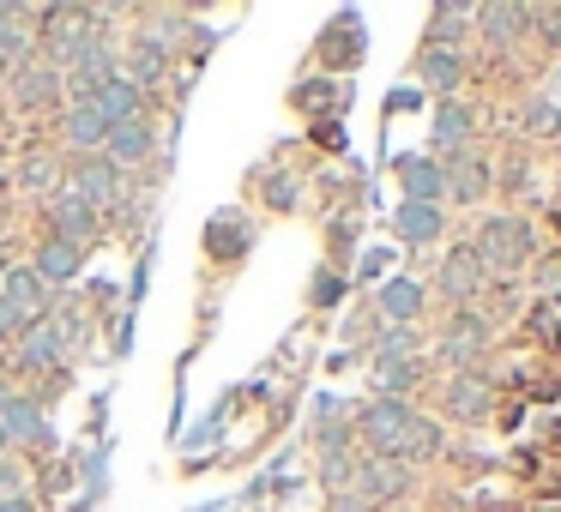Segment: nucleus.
I'll return each mask as SVG.
<instances>
[{
  "label": "nucleus",
  "instance_id": "obj_8",
  "mask_svg": "<svg viewBox=\"0 0 561 512\" xmlns=\"http://www.w3.org/2000/svg\"><path fill=\"white\" fill-rule=\"evenodd\" d=\"M471 127H477V115L465 109V103H440L435 109V121H428V158L435 163H447V158H459L465 146H471Z\"/></svg>",
  "mask_w": 561,
  "mask_h": 512
},
{
  "label": "nucleus",
  "instance_id": "obj_31",
  "mask_svg": "<svg viewBox=\"0 0 561 512\" xmlns=\"http://www.w3.org/2000/svg\"><path fill=\"white\" fill-rule=\"evenodd\" d=\"M525 31H543L549 49H561V7H525Z\"/></svg>",
  "mask_w": 561,
  "mask_h": 512
},
{
  "label": "nucleus",
  "instance_id": "obj_15",
  "mask_svg": "<svg viewBox=\"0 0 561 512\" xmlns=\"http://www.w3.org/2000/svg\"><path fill=\"white\" fill-rule=\"evenodd\" d=\"M25 25H37V7H0V67L7 73L37 55V31H25Z\"/></svg>",
  "mask_w": 561,
  "mask_h": 512
},
{
  "label": "nucleus",
  "instance_id": "obj_36",
  "mask_svg": "<svg viewBox=\"0 0 561 512\" xmlns=\"http://www.w3.org/2000/svg\"><path fill=\"white\" fill-rule=\"evenodd\" d=\"M525 121H537L531 133H556V109H531V115H525Z\"/></svg>",
  "mask_w": 561,
  "mask_h": 512
},
{
  "label": "nucleus",
  "instance_id": "obj_27",
  "mask_svg": "<svg viewBox=\"0 0 561 512\" xmlns=\"http://www.w3.org/2000/svg\"><path fill=\"white\" fill-rule=\"evenodd\" d=\"M440 452H447V434L435 428V416H416V422H411V440H404L399 458H404V464H435Z\"/></svg>",
  "mask_w": 561,
  "mask_h": 512
},
{
  "label": "nucleus",
  "instance_id": "obj_24",
  "mask_svg": "<svg viewBox=\"0 0 561 512\" xmlns=\"http://www.w3.org/2000/svg\"><path fill=\"white\" fill-rule=\"evenodd\" d=\"M248 242H254V230H248V218H236V211H218V218L206 223V254L211 259H242Z\"/></svg>",
  "mask_w": 561,
  "mask_h": 512
},
{
  "label": "nucleus",
  "instance_id": "obj_37",
  "mask_svg": "<svg viewBox=\"0 0 561 512\" xmlns=\"http://www.w3.org/2000/svg\"><path fill=\"white\" fill-rule=\"evenodd\" d=\"M0 512H37V507H31L25 494H13V500H0Z\"/></svg>",
  "mask_w": 561,
  "mask_h": 512
},
{
  "label": "nucleus",
  "instance_id": "obj_16",
  "mask_svg": "<svg viewBox=\"0 0 561 512\" xmlns=\"http://www.w3.org/2000/svg\"><path fill=\"white\" fill-rule=\"evenodd\" d=\"M375 307H380L387 326H416L423 307H428V290L416 278H387V283H380V295H375Z\"/></svg>",
  "mask_w": 561,
  "mask_h": 512
},
{
  "label": "nucleus",
  "instance_id": "obj_4",
  "mask_svg": "<svg viewBox=\"0 0 561 512\" xmlns=\"http://www.w3.org/2000/svg\"><path fill=\"white\" fill-rule=\"evenodd\" d=\"M7 91H13L19 109H49V103H61L67 79L55 61H43V55H31V61H19L13 73H7Z\"/></svg>",
  "mask_w": 561,
  "mask_h": 512
},
{
  "label": "nucleus",
  "instance_id": "obj_29",
  "mask_svg": "<svg viewBox=\"0 0 561 512\" xmlns=\"http://www.w3.org/2000/svg\"><path fill=\"white\" fill-rule=\"evenodd\" d=\"M416 350H423L416 326H387L380 344H375V362H416Z\"/></svg>",
  "mask_w": 561,
  "mask_h": 512
},
{
  "label": "nucleus",
  "instance_id": "obj_34",
  "mask_svg": "<svg viewBox=\"0 0 561 512\" xmlns=\"http://www.w3.org/2000/svg\"><path fill=\"white\" fill-rule=\"evenodd\" d=\"M19 338H25V319H19L13 307L0 302V344H19Z\"/></svg>",
  "mask_w": 561,
  "mask_h": 512
},
{
  "label": "nucleus",
  "instance_id": "obj_25",
  "mask_svg": "<svg viewBox=\"0 0 561 512\" xmlns=\"http://www.w3.org/2000/svg\"><path fill=\"white\" fill-rule=\"evenodd\" d=\"M471 25H477V37H483V43L507 49V43L525 31V7H477V13H471Z\"/></svg>",
  "mask_w": 561,
  "mask_h": 512
},
{
  "label": "nucleus",
  "instance_id": "obj_28",
  "mask_svg": "<svg viewBox=\"0 0 561 512\" xmlns=\"http://www.w3.org/2000/svg\"><path fill=\"white\" fill-rule=\"evenodd\" d=\"M471 13L477 7H435V13H428V49L453 55V43L465 37V25H471Z\"/></svg>",
  "mask_w": 561,
  "mask_h": 512
},
{
  "label": "nucleus",
  "instance_id": "obj_19",
  "mask_svg": "<svg viewBox=\"0 0 561 512\" xmlns=\"http://www.w3.org/2000/svg\"><path fill=\"white\" fill-rule=\"evenodd\" d=\"M483 194H489V158H477V151L465 146L459 158H447V199H459V206H477Z\"/></svg>",
  "mask_w": 561,
  "mask_h": 512
},
{
  "label": "nucleus",
  "instance_id": "obj_18",
  "mask_svg": "<svg viewBox=\"0 0 561 512\" xmlns=\"http://www.w3.org/2000/svg\"><path fill=\"white\" fill-rule=\"evenodd\" d=\"M122 79H134L139 91H151L158 79H170V43L151 37V31H139V37L127 43V73Z\"/></svg>",
  "mask_w": 561,
  "mask_h": 512
},
{
  "label": "nucleus",
  "instance_id": "obj_12",
  "mask_svg": "<svg viewBox=\"0 0 561 512\" xmlns=\"http://www.w3.org/2000/svg\"><path fill=\"white\" fill-rule=\"evenodd\" d=\"M61 139L79 151V158H103V146H110V121H103L98 103H67V115H61Z\"/></svg>",
  "mask_w": 561,
  "mask_h": 512
},
{
  "label": "nucleus",
  "instance_id": "obj_11",
  "mask_svg": "<svg viewBox=\"0 0 561 512\" xmlns=\"http://www.w3.org/2000/svg\"><path fill=\"white\" fill-rule=\"evenodd\" d=\"M0 422H7V440L13 446H31V452H43V446H55V428H49V410H43L37 398H25L19 392L7 410H0Z\"/></svg>",
  "mask_w": 561,
  "mask_h": 512
},
{
  "label": "nucleus",
  "instance_id": "obj_5",
  "mask_svg": "<svg viewBox=\"0 0 561 512\" xmlns=\"http://www.w3.org/2000/svg\"><path fill=\"white\" fill-rule=\"evenodd\" d=\"M483 283H489V271H483V259H477V247H471V242L447 247V259H440V278H435V290L447 295L453 307H471L477 295H483Z\"/></svg>",
  "mask_w": 561,
  "mask_h": 512
},
{
  "label": "nucleus",
  "instance_id": "obj_26",
  "mask_svg": "<svg viewBox=\"0 0 561 512\" xmlns=\"http://www.w3.org/2000/svg\"><path fill=\"white\" fill-rule=\"evenodd\" d=\"M416 79H423L428 91H440V103L459 91V55L447 49H423V61H416Z\"/></svg>",
  "mask_w": 561,
  "mask_h": 512
},
{
  "label": "nucleus",
  "instance_id": "obj_6",
  "mask_svg": "<svg viewBox=\"0 0 561 512\" xmlns=\"http://www.w3.org/2000/svg\"><path fill=\"white\" fill-rule=\"evenodd\" d=\"M98 230H103V218H98V211H91L85 199H73L67 187H55V194H49V235H55V242L85 247Z\"/></svg>",
  "mask_w": 561,
  "mask_h": 512
},
{
  "label": "nucleus",
  "instance_id": "obj_7",
  "mask_svg": "<svg viewBox=\"0 0 561 512\" xmlns=\"http://www.w3.org/2000/svg\"><path fill=\"white\" fill-rule=\"evenodd\" d=\"M483 344H489V319L471 314V307H459V319L440 331L435 350H440V362H453V368H465V374H471V362L483 356Z\"/></svg>",
  "mask_w": 561,
  "mask_h": 512
},
{
  "label": "nucleus",
  "instance_id": "obj_17",
  "mask_svg": "<svg viewBox=\"0 0 561 512\" xmlns=\"http://www.w3.org/2000/svg\"><path fill=\"white\" fill-rule=\"evenodd\" d=\"M489 410H495V392H489V380H483V374H453V386H447V416H453V422L483 428Z\"/></svg>",
  "mask_w": 561,
  "mask_h": 512
},
{
  "label": "nucleus",
  "instance_id": "obj_30",
  "mask_svg": "<svg viewBox=\"0 0 561 512\" xmlns=\"http://www.w3.org/2000/svg\"><path fill=\"white\" fill-rule=\"evenodd\" d=\"M375 386L380 398H404L416 386V362H375Z\"/></svg>",
  "mask_w": 561,
  "mask_h": 512
},
{
  "label": "nucleus",
  "instance_id": "obj_20",
  "mask_svg": "<svg viewBox=\"0 0 561 512\" xmlns=\"http://www.w3.org/2000/svg\"><path fill=\"white\" fill-rule=\"evenodd\" d=\"M91 103H98V109H103V121H110V127L146 121V91H139L134 79H122V73H115L110 85H103L98 97H91Z\"/></svg>",
  "mask_w": 561,
  "mask_h": 512
},
{
  "label": "nucleus",
  "instance_id": "obj_22",
  "mask_svg": "<svg viewBox=\"0 0 561 512\" xmlns=\"http://www.w3.org/2000/svg\"><path fill=\"white\" fill-rule=\"evenodd\" d=\"M447 230V218H440V206H411L404 199L399 211H392V235H399L404 247H435V235Z\"/></svg>",
  "mask_w": 561,
  "mask_h": 512
},
{
  "label": "nucleus",
  "instance_id": "obj_33",
  "mask_svg": "<svg viewBox=\"0 0 561 512\" xmlns=\"http://www.w3.org/2000/svg\"><path fill=\"white\" fill-rule=\"evenodd\" d=\"M13 494H25V476H19L13 458H0V500H13Z\"/></svg>",
  "mask_w": 561,
  "mask_h": 512
},
{
  "label": "nucleus",
  "instance_id": "obj_2",
  "mask_svg": "<svg viewBox=\"0 0 561 512\" xmlns=\"http://www.w3.org/2000/svg\"><path fill=\"white\" fill-rule=\"evenodd\" d=\"M416 416H423V410H416L411 398H375V404H363L356 428H363V440H368V452H375V458H399L404 440H411Z\"/></svg>",
  "mask_w": 561,
  "mask_h": 512
},
{
  "label": "nucleus",
  "instance_id": "obj_9",
  "mask_svg": "<svg viewBox=\"0 0 561 512\" xmlns=\"http://www.w3.org/2000/svg\"><path fill=\"white\" fill-rule=\"evenodd\" d=\"M351 488L368 500V507L399 500L404 488H411V464H404V458H363V464H356V482Z\"/></svg>",
  "mask_w": 561,
  "mask_h": 512
},
{
  "label": "nucleus",
  "instance_id": "obj_41",
  "mask_svg": "<svg viewBox=\"0 0 561 512\" xmlns=\"http://www.w3.org/2000/svg\"><path fill=\"white\" fill-rule=\"evenodd\" d=\"M0 278H7V259H0Z\"/></svg>",
  "mask_w": 561,
  "mask_h": 512
},
{
  "label": "nucleus",
  "instance_id": "obj_32",
  "mask_svg": "<svg viewBox=\"0 0 561 512\" xmlns=\"http://www.w3.org/2000/svg\"><path fill=\"white\" fill-rule=\"evenodd\" d=\"M55 182H61V170H55L49 158H31V163H25V187H31V194H49Z\"/></svg>",
  "mask_w": 561,
  "mask_h": 512
},
{
  "label": "nucleus",
  "instance_id": "obj_40",
  "mask_svg": "<svg viewBox=\"0 0 561 512\" xmlns=\"http://www.w3.org/2000/svg\"><path fill=\"white\" fill-rule=\"evenodd\" d=\"M0 91H7V67H0Z\"/></svg>",
  "mask_w": 561,
  "mask_h": 512
},
{
  "label": "nucleus",
  "instance_id": "obj_39",
  "mask_svg": "<svg viewBox=\"0 0 561 512\" xmlns=\"http://www.w3.org/2000/svg\"><path fill=\"white\" fill-rule=\"evenodd\" d=\"M7 452H13V440H7V422H0V458H7Z\"/></svg>",
  "mask_w": 561,
  "mask_h": 512
},
{
  "label": "nucleus",
  "instance_id": "obj_13",
  "mask_svg": "<svg viewBox=\"0 0 561 512\" xmlns=\"http://www.w3.org/2000/svg\"><path fill=\"white\" fill-rule=\"evenodd\" d=\"M399 187L411 206H440L447 199V163H435L423 151V158H399Z\"/></svg>",
  "mask_w": 561,
  "mask_h": 512
},
{
  "label": "nucleus",
  "instance_id": "obj_3",
  "mask_svg": "<svg viewBox=\"0 0 561 512\" xmlns=\"http://www.w3.org/2000/svg\"><path fill=\"white\" fill-rule=\"evenodd\" d=\"M67 194L73 199H85L91 211H98V218H110L115 206H122V170H115L110 158H79L73 163V175H67Z\"/></svg>",
  "mask_w": 561,
  "mask_h": 512
},
{
  "label": "nucleus",
  "instance_id": "obj_21",
  "mask_svg": "<svg viewBox=\"0 0 561 512\" xmlns=\"http://www.w3.org/2000/svg\"><path fill=\"white\" fill-rule=\"evenodd\" d=\"M79 266H85V247L55 242V235H43V242H37V259H31V271H37L43 283H73Z\"/></svg>",
  "mask_w": 561,
  "mask_h": 512
},
{
  "label": "nucleus",
  "instance_id": "obj_23",
  "mask_svg": "<svg viewBox=\"0 0 561 512\" xmlns=\"http://www.w3.org/2000/svg\"><path fill=\"white\" fill-rule=\"evenodd\" d=\"M67 344L61 331L43 319V326H25V338H19V368H31V374H49V368H61Z\"/></svg>",
  "mask_w": 561,
  "mask_h": 512
},
{
  "label": "nucleus",
  "instance_id": "obj_35",
  "mask_svg": "<svg viewBox=\"0 0 561 512\" xmlns=\"http://www.w3.org/2000/svg\"><path fill=\"white\" fill-rule=\"evenodd\" d=\"M266 199H272V211H290V206H296V187H290V182H272Z\"/></svg>",
  "mask_w": 561,
  "mask_h": 512
},
{
  "label": "nucleus",
  "instance_id": "obj_10",
  "mask_svg": "<svg viewBox=\"0 0 561 512\" xmlns=\"http://www.w3.org/2000/svg\"><path fill=\"white\" fill-rule=\"evenodd\" d=\"M0 302L13 307L25 326H43V307H49V283L37 278L31 266H7V278H0Z\"/></svg>",
  "mask_w": 561,
  "mask_h": 512
},
{
  "label": "nucleus",
  "instance_id": "obj_14",
  "mask_svg": "<svg viewBox=\"0 0 561 512\" xmlns=\"http://www.w3.org/2000/svg\"><path fill=\"white\" fill-rule=\"evenodd\" d=\"M103 158H110L115 170H139V163H151V158H158V127H151V121L110 127V146H103Z\"/></svg>",
  "mask_w": 561,
  "mask_h": 512
},
{
  "label": "nucleus",
  "instance_id": "obj_1",
  "mask_svg": "<svg viewBox=\"0 0 561 512\" xmlns=\"http://www.w3.org/2000/svg\"><path fill=\"white\" fill-rule=\"evenodd\" d=\"M477 259H483V271H495V278H513V271L531 266V247H537V230L525 218H483V230H477Z\"/></svg>",
  "mask_w": 561,
  "mask_h": 512
},
{
  "label": "nucleus",
  "instance_id": "obj_38",
  "mask_svg": "<svg viewBox=\"0 0 561 512\" xmlns=\"http://www.w3.org/2000/svg\"><path fill=\"white\" fill-rule=\"evenodd\" d=\"M13 398H19V392L7 386V380H0V410H7V404H13Z\"/></svg>",
  "mask_w": 561,
  "mask_h": 512
}]
</instances>
